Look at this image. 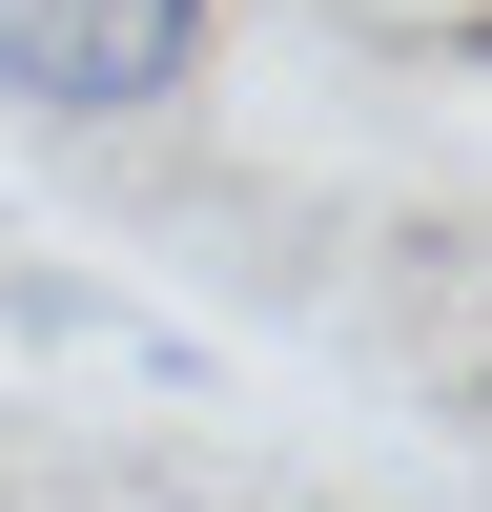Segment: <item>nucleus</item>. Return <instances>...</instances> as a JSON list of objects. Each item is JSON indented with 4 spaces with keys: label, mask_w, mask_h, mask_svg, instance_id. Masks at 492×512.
<instances>
[{
    "label": "nucleus",
    "mask_w": 492,
    "mask_h": 512,
    "mask_svg": "<svg viewBox=\"0 0 492 512\" xmlns=\"http://www.w3.org/2000/svg\"><path fill=\"white\" fill-rule=\"evenodd\" d=\"M226 41V0H0V103L21 123H164Z\"/></svg>",
    "instance_id": "nucleus-1"
}]
</instances>
